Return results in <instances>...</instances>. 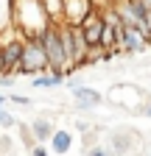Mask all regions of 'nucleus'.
Returning a JSON list of instances; mask_svg holds the SVG:
<instances>
[{"mask_svg": "<svg viewBox=\"0 0 151 156\" xmlns=\"http://www.w3.org/2000/svg\"><path fill=\"white\" fill-rule=\"evenodd\" d=\"M17 84V75H9V73H3L0 75V87H6V89H11Z\"/></svg>", "mask_w": 151, "mask_h": 156, "instance_id": "4be33fe9", "label": "nucleus"}, {"mask_svg": "<svg viewBox=\"0 0 151 156\" xmlns=\"http://www.w3.org/2000/svg\"><path fill=\"white\" fill-rule=\"evenodd\" d=\"M84 156H115V153L109 151V145H101V142H98V145H92Z\"/></svg>", "mask_w": 151, "mask_h": 156, "instance_id": "a211bd4d", "label": "nucleus"}, {"mask_svg": "<svg viewBox=\"0 0 151 156\" xmlns=\"http://www.w3.org/2000/svg\"><path fill=\"white\" fill-rule=\"evenodd\" d=\"M92 145H98V131H95V128H92L90 134H81V151L87 153Z\"/></svg>", "mask_w": 151, "mask_h": 156, "instance_id": "f3484780", "label": "nucleus"}, {"mask_svg": "<svg viewBox=\"0 0 151 156\" xmlns=\"http://www.w3.org/2000/svg\"><path fill=\"white\" fill-rule=\"evenodd\" d=\"M92 9H95V0H64L62 23H73V25H79Z\"/></svg>", "mask_w": 151, "mask_h": 156, "instance_id": "0eeeda50", "label": "nucleus"}, {"mask_svg": "<svg viewBox=\"0 0 151 156\" xmlns=\"http://www.w3.org/2000/svg\"><path fill=\"white\" fill-rule=\"evenodd\" d=\"M112 56H115V53H112V50H106V48H101V45H90L84 67H92V64H101V62H109Z\"/></svg>", "mask_w": 151, "mask_h": 156, "instance_id": "ddd939ff", "label": "nucleus"}, {"mask_svg": "<svg viewBox=\"0 0 151 156\" xmlns=\"http://www.w3.org/2000/svg\"><path fill=\"white\" fill-rule=\"evenodd\" d=\"M137 114H143V117H151V98H145L143 101V106H140V112Z\"/></svg>", "mask_w": 151, "mask_h": 156, "instance_id": "b1692460", "label": "nucleus"}, {"mask_svg": "<svg viewBox=\"0 0 151 156\" xmlns=\"http://www.w3.org/2000/svg\"><path fill=\"white\" fill-rule=\"evenodd\" d=\"M11 11H14V0H0V36L11 31Z\"/></svg>", "mask_w": 151, "mask_h": 156, "instance_id": "4468645a", "label": "nucleus"}, {"mask_svg": "<svg viewBox=\"0 0 151 156\" xmlns=\"http://www.w3.org/2000/svg\"><path fill=\"white\" fill-rule=\"evenodd\" d=\"M36 36H39L42 50H45V56H48V73H64V75H70L67 53H64L62 36H59V23H48Z\"/></svg>", "mask_w": 151, "mask_h": 156, "instance_id": "f03ea898", "label": "nucleus"}, {"mask_svg": "<svg viewBox=\"0 0 151 156\" xmlns=\"http://www.w3.org/2000/svg\"><path fill=\"white\" fill-rule=\"evenodd\" d=\"M48 23H53V20L48 17L42 0H14L11 25L20 31L23 36H36Z\"/></svg>", "mask_w": 151, "mask_h": 156, "instance_id": "f257e3e1", "label": "nucleus"}, {"mask_svg": "<svg viewBox=\"0 0 151 156\" xmlns=\"http://www.w3.org/2000/svg\"><path fill=\"white\" fill-rule=\"evenodd\" d=\"M48 73V56L42 50V42L39 36H25L23 42V58H20V67H17V75H42Z\"/></svg>", "mask_w": 151, "mask_h": 156, "instance_id": "7ed1b4c3", "label": "nucleus"}, {"mask_svg": "<svg viewBox=\"0 0 151 156\" xmlns=\"http://www.w3.org/2000/svg\"><path fill=\"white\" fill-rule=\"evenodd\" d=\"M73 126H76V131H79V134H90V131H92V126H90L87 120H81V117H79V120H76Z\"/></svg>", "mask_w": 151, "mask_h": 156, "instance_id": "5701e85b", "label": "nucleus"}, {"mask_svg": "<svg viewBox=\"0 0 151 156\" xmlns=\"http://www.w3.org/2000/svg\"><path fill=\"white\" fill-rule=\"evenodd\" d=\"M79 28H81V34H84V39H87L90 45H98L101 42V31H104V17H101V11L92 9L81 23H79Z\"/></svg>", "mask_w": 151, "mask_h": 156, "instance_id": "6e6552de", "label": "nucleus"}, {"mask_svg": "<svg viewBox=\"0 0 151 156\" xmlns=\"http://www.w3.org/2000/svg\"><path fill=\"white\" fill-rule=\"evenodd\" d=\"M73 103L79 112H92V109H98L104 103V92H98L95 87H87V84H79V87H73Z\"/></svg>", "mask_w": 151, "mask_h": 156, "instance_id": "423d86ee", "label": "nucleus"}, {"mask_svg": "<svg viewBox=\"0 0 151 156\" xmlns=\"http://www.w3.org/2000/svg\"><path fill=\"white\" fill-rule=\"evenodd\" d=\"M106 145H109V151L115 156H126L134 148V140H131V134H126V131H115V134H109Z\"/></svg>", "mask_w": 151, "mask_h": 156, "instance_id": "9b49d317", "label": "nucleus"}, {"mask_svg": "<svg viewBox=\"0 0 151 156\" xmlns=\"http://www.w3.org/2000/svg\"><path fill=\"white\" fill-rule=\"evenodd\" d=\"M11 148H14V140H11V136H0V156H6Z\"/></svg>", "mask_w": 151, "mask_h": 156, "instance_id": "aec40b11", "label": "nucleus"}, {"mask_svg": "<svg viewBox=\"0 0 151 156\" xmlns=\"http://www.w3.org/2000/svg\"><path fill=\"white\" fill-rule=\"evenodd\" d=\"M145 156H151V153H145Z\"/></svg>", "mask_w": 151, "mask_h": 156, "instance_id": "bb28decb", "label": "nucleus"}, {"mask_svg": "<svg viewBox=\"0 0 151 156\" xmlns=\"http://www.w3.org/2000/svg\"><path fill=\"white\" fill-rule=\"evenodd\" d=\"M145 50H148L145 34L137 31V28H126L123 25V31L118 34V53H123V56H137V53H145Z\"/></svg>", "mask_w": 151, "mask_h": 156, "instance_id": "39448f33", "label": "nucleus"}, {"mask_svg": "<svg viewBox=\"0 0 151 156\" xmlns=\"http://www.w3.org/2000/svg\"><path fill=\"white\" fill-rule=\"evenodd\" d=\"M6 101H9V98H6L3 92H0V106H6Z\"/></svg>", "mask_w": 151, "mask_h": 156, "instance_id": "a878e982", "label": "nucleus"}, {"mask_svg": "<svg viewBox=\"0 0 151 156\" xmlns=\"http://www.w3.org/2000/svg\"><path fill=\"white\" fill-rule=\"evenodd\" d=\"M28 128H31V134H34V140H36V142H45V145H48V140H50L53 131H56V126H53L50 117H34V120L28 123Z\"/></svg>", "mask_w": 151, "mask_h": 156, "instance_id": "9d476101", "label": "nucleus"}, {"mask_svg": "<svg viewBox=\"0 0 151 156\" xmlns=\"http://www.w3.org/2000/svg\"><path fill=\"white\" fill-rule=\"evenodd\" d=\"M67 81L64 73H42V75H34L31 78V87L34 89H56Z\"/></svg>", "mask_w": 151, "mask_h": 156, "instance_id": "f8f14e48", "label": "nucleus"}, {"mask_svg": "<svg viewBox=\"0 0 151 156\" xmlns=\"http://www.w3.org/2000/svg\"><path fill=\"white\" fill-rule=\"evenodd\" d=\"M6 98H9L11 103H17V106H31V98H23V95H14V92H11V95H6Z\"/></svg>", "mask_w": 151, "mask_h": 156, "instance_id": "412c9836", "label": "nucleus"}, {"mask_svg": "<svg viewBox=\"0 0 151 156\" xmlns=\"http://www.w3.org/2000/svg\"><path fill=\"white\" fill-rule=\"evenodd\" d=\"M23 42H25V36L11 28L6 31L3 36H0V50H3V70L9 75H17V67H20V58H23Z\"/></svg>", "mask_w": 151, "mask_h": 156, "instance_id": "20e7f679", "label": "nucleus"}, {"mask_svg": "<svg viewBox=\"0 0 151 156\" xmlns=\"http://www.w3.org/2000/svg\"><path fill=\"white\" fill-rule=\"evenodd\" d=\"M17 123H20V120H17V114H11L6 106H0V128H14Z\"/></svg>", "mask_w": 151, "mask_h": 156, "instance_id": "dca6fc26", "label": "nucleus"}, {"mask_svg": "<svg viewBox=\"0 0 151 156\" xmlns=\"http://www.w3.org/2000/svg\"><path fill=\"white\" fill-rule=\"evenodd\" d=\"M73 142H76L73 131H67V128H56L53 136L48 140V148H50L53 156H67V153L73 151Z\"/></svg>", "mask_w": 151, "mask_h": 156, "instance_id": "1a4fd4ad", "label": "nucleus"}, {"mask_svg": "<svg viewBox=\"0 0 151 156\" xmlns=\"http://www.w3.org/2000/svg\"><path fill=\"white\" fill-rule=\"evenodd\" d=\"M42 6L53 23H62V11H64V0H42Z\"/></svg>", "mask_w": 151, "mask_h": 156, "instance_id": "2eb2a0df", "label": "nucleus"}, {"mask_svg": "<svg viewBox=\"0 0 151 156\" xmlns=\"http://www.w3.org/2000/svg\"><path fill=\"white\" fill-rule=\"evenodd\" d=\"M6 70H3V50H0V75H3Z\"/></svg>", "mask_w": 151, "mask_h": 156, "instance_id": "393cba45", "label": "nucleus"}, {"mask_svg": "<svg viewBox=\"0 0 151 156\" xmlns=\"http://www.w3.org/2000/svg\"><path fill=\"white\" fill-rule=\"evenodd\" d=\"M28 156H53V153H50V148H48L45 142H36V145L28 151Z\"/></svg>", "mask_w": 151, "mask_h": 156, "instance_id": "6ab92c4d", "label": "nucleus"}]
</instances>
